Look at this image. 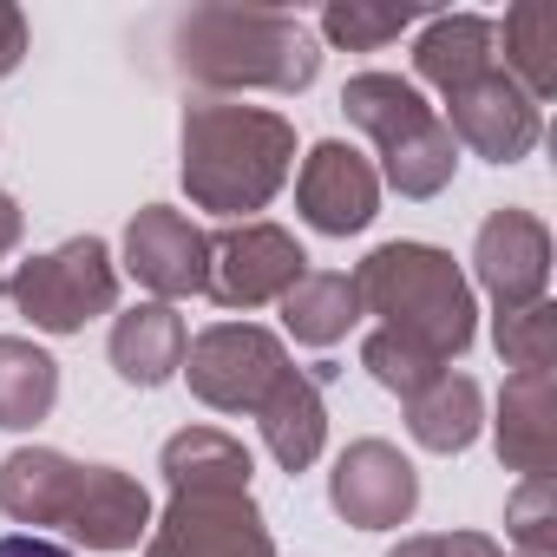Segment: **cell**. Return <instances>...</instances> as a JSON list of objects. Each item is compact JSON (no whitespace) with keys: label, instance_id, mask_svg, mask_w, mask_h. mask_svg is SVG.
Returning <instances> with one entry per match:
<instances>
[{"label":"cell","instance_id":"15","mask_svg":"<svg viewBox=\"0 0 557 557\" xmlns=\"http://www.w3.org/2000/svg\"><path fill=\"white\" fill-rule=\"evenodd\" d=\"M66 531L86 550H132L151 537V492L125 466H86L79 498L66 511Z\"/></svg>","mask_w":557,"mask_h":557},{"label":"cell","instance_id":"27","mask_svg":"<svg viewBox=\"0 0 557 557\" xmlns=\"http://www.w3.org/2000/svg\"><path fill=\"white\" fill-rule=\"evenodd\" d=\"M361 368H368L387 394H400V400H413L420 387H433V381L446 374L440 355H426L420 342H407V335H394V329H374V335L361 342Z\"/></svg>","mask_w":557,"mask_h":557},{"label":"cell","instance_id":"9","mask_svg":"<svg viewBox=\"0 0 557 557\" xmlns=\"http://www.w3.org/2000/svg\"><path fill=\"white\" fill-rule=\"evenodd\" d=\"M472 283L492 296V315L544 302L550 289V230L531 210H492L472 236Z\"/></svg>","mask_w":557,"mask_h":557},{"label":"cell","instance_id":"23","mask_svg":"<svg viewBox=\"0 0 557 557\" xmlns=\"http://www.w3.org/2000/svg\"><path fill=\"white\" fill-rule=\"evenodd\" d=\"M355 322H361V296H355V275H342V269H309L283 296V329L302 348H335V342H348Z\"/></svg>","mask_w":557,"mask_h":557},{"label":"cell","instance_id":"25","mask_svg":"<svg viewBox=\"0 0 557 557\" xmlns=\"http://www.w3.org/2000/svg\"><path fill=\"white\" fill-rule=\"evenodd\" d=\"M413 21H420V8H387V0H329V8H322V40H335L342 53H381Z\"/></svg>","mask_w":557,"mask_h":557},{"label":"cell","instance_id":"2","mask_svg":"<svg viewBox=\"0 0 557 557\" xmlns=\"http://www.w3.org/2000/svg\"><path fill=\"white\" fill-rule=\"evenodd\" d=\"M184 190L210 216H256L296 171V125L269 106L243 99H190L177 125Z\"/></svg>","mask_w":557,"mask_h":557},{"label":"cell","instance_id":"1","mask_svg":"<svg viewBox=\"0 0 557 557\" xmlns=\"http://www.w3.org/2000/svg\"><path fill=\"white\" fill-rule=\"evenodd\" d=\"M164 66L190 86H203V99H230V92H309L322 73V47L309 34L302 14L283 8H190L164 27Z\"/></svg>","mask_w":557,"mask_h":557},{"label":"cell","instance_id":"24","mask_svg":"<svg viewBox=\"0 0 557 557\" xmlns=\"http://www.w3.org/2000/svg\"><path fill=\"white\" fill-rule=\"evenodd\" d=\"M53 400H60V361L40 342L0 335V426L27 433L53 413Z\"/></svg>","mask_w":557,"mask_h":557},{"label":"cell","instance_id":"21","mask_svg":"<svg viewBox=\"0 0 557 557\" xmlns=\"http://www.w3.org/2000/svg\"><path fill=\"white\" fill-rule=\"evenodd\" d=\"M492 40H498V73L531 99L544 106L557 92V8L550 0H518L505 21H492Z\"/></svg>","mask_w":557,"mask_h":557},{"label":"cell","instance_id":"11","mask_svg":"<svg viewBox=\"0 0 557 557\" xmlns=\"http://www.w3.org/2000/svg\"><path fill=\"white\" fill-rule=\"evenodd\" d=\"M329 505L355 524V531H394L413 518L420 505V472L400 446L387 440H355L342 446L335 472H329Z\"/></svg>","mask_w":557,"mask_h":557},{"label":"cell","instance_id":"17","mask_svg":"<svg viewBox=\"0 0 557 557\" xmlns=\"http://www.w3.org/2000/svg\"><path fill=\"white\" fill-rule=\"evenodd\" d=\"M79 459H66L60 446H21L0 459V511L14 524H60L79 498Z\"/></svg>","mask_w":557,"mask_h":557},{"label":"cell","instance_id":"26","mask_svg":"<svg viewBox=\"0 0 557 557\" xmlns=\"http://www.w3.org/2000/svg\"><path fill=\"white\" fill-rule=\"evenodd\" d=\"M492 342H498V355H505L511 374H544L557 361V309H550V296L492 315Z\"/></svg>","mask_w":557,"mask_h":557},{"label":"cell","instance_id":"12","mask_svg":"<svg viewBox=\"0 0 557 557\" xmlns=\"http://www.w3.org/2000/svg\"><path fill=\"white\" fill-rule=\"evenodd\" d=\"M125 269L151 289V302H184L203 296V275H210V236L171 210V203H145L125 223Z\"/></svg>","mask_w":557,"mask_h":557},{"label":"cell","instance_id":"32","mask_svg":"<svg viewBox=\"0 0 557 557\" xmlns=\"http://www.w3.org/2000/svg\"><path fill=\"white\" fill-rule=\"evenodd\" d=\"M21 230H27V216H21V203L0 190V262H8L14 249H21Z\"/></svg>","mask_w":557,"mask_h":557},{"label":"cell","instance_id":"6","mask_svg":"<svg viewBox=\"0 0 557 557\" xmlns=\"http://www.w3.org/2000/svg\"><path fill=\"white\" fill-rule=\"evenodd\" d=\"M309 275V256L302 243L283 230V223H223L210 236V275H203V296L216 309H262V302H283L296 283Z\"/></svg>","mask_w":557,"mask_h":557},{"label":"cell","instance_id":"16","mask_svg":"<svg viewBox=\"0 0 557 557\" xmlns=\"http://www.w3.org/2000/svg\"><path fill=\"white\" fill-rule=\"evenodd\" d=\"M262 426V446L269 459L283 472H309L329 446V400H322V374H302V368H283V381H275L262 394V407L249 413Z\"/></svg>","mask_w":557,"mask_h":557},{"label":"cell","instance_id":"22","mask_svg":"<svg viewBox=\"0 0 557 557\" xmlns=\"http://www.w3.org/2000/svg\"><path fill=\"white\" fill-rule=\"evenodd\" d=\"M479 426H485V394H479V381L472 374H440L433 387H420L413 400H407V433L426 446V453H466L472 440H479Z\"/></svg>","mask_w":557,"mask_h":557},{"label":"cell","instance_id":"10","mask_svg":"<svg viewBox=\"0 0 557 557\" xmlns=\"http://www.w3.org/2000/svg\"><path fill=\"white\" fill-rule=\"evenodd\" d=\"M440 125L453 132V145L479 151L485 164H518V158H531L537 138H544V106H531V99L492 66L485 79L446 92V119H440Z\"/></svg>","mask_w":557,"mask_h":557},{"label":"cell","instance_id":"7","mask_svg":"<svg viewBox=\"0 0 557 557\" xmlns=\"http://www.w3.org/2000/svg\"><path fill=\"white\" fill-rule=\"evenodd\" d=\"M283 368H289V355H283V342H275L269 329H256V322H210L184 348L177 374L190 381V394L203 407H216V413H256L262 394L283 381Z\"/></svg>","mask_w":557,"mask_h":557},{"label":"cell","instance_id":"4","mask_svg":"<svg viewBox=\"0 0 557 557\" xmlns=\"http://www.w3.org/2000/svg\"><path fill=\"white\" fill-rule=\"evenodd\" d=\"M342 112L355 132L374 138L381 151V177L400 190V197H440L453 184V164H459V145L453 132L440 125V112L420 99L413 79L400 73H355L342 86Z\"/></svg>","mask_w":557,"mask_h":557},{"label":"cell","instance_id":"28","mask_svg":"<svg viewBox=\"0 0 557 557\" xmlns=\"http://www.w3.org/2000/svg\"><path fill=\"white\" fill-rule=\"evenodd\" d=\"M505 557H557V479H524L505 498Z\"/></svg>","mask_w":557,"mask_h":557},{"label":"cell","instance_id":"8","mask_svg":"<svg viewBox=\"0 0 557 557\" xmlns=\"http://www.w3.org/2000/svg\"><path fill=\"white\" fill-rule=\"evenodd\" d=\"M145 557H275V531L249 492H171Z\"/></svg>","mask_w":557,"mask_h":557},{"label":"cell","instance_id":"13","mask_svg":"<svg viewBox=\"0 0 557 557\" xmlns=\"http://www.w3.org/2000/svg\"><path fill=\"white\" fill-rule=\"evenodd\" d=\"M296 203H302V223L322 230V236H355L374 223L381 210V171L342 145V138H322L309 158H302V177H296Z\"/></svg>","mask_w":557,"mask_h":557},{"label":"cell","instance_id":"14","mask_svg":"<svg viewBox=\"0 0 557 557\" xmlns=\"http://www.w3.org/2000/svg\"><path fill=\"white\" fill-rule=\"evenodd\" d=\"M492 440H498L505 472H524V479H550L557 472V374L550 368L505 381Z\"/></svg>","mask_w":557,"mask_h":557},{"label":"cell","instance_id":"31","mask_svg":"<svg viewBox=\"0 0 557 557\" xmlns=\"http://www.w3.org/2000/svg\"><path fill=\"white\" fill-rule=\"evenodd\" d=\"M0 557H73V550L40 531H14V537H0Z\"/></svg>","mask_w":557,"mask_h":557},{"label":"cell","instance_id":"18","mask_svg":"<svg viewBox=\"0 0 557 557\" xmlns=\"http://www.w3.org/2000/svg\"><path fill=\"white\" fill-rule=\"evenodd\" d=\"M184 348H190V329H184V315H177L171 302H138V309H125V315L112 322V342H106L112 374H119L125 387H164V381L184 368Z\"/></svg>","mask_w":557,"mask_h":557},{"label":"cell","instance_id":"19","mask_svg":"<svg viewBox=\"0 0 557 557\" xmlns=\"http://www.w3.org/2000/svg\"><path fill=\"white\" fill-rule=\"evenodd\" d=\"M492 66H498V40H492L485 14H433L413 40V73L426 86H440V99L485 79Z\"/></svg>","mask_w":557,"mask_h":557},{"label":"cell","instance_id":"30","mask_svg":"<svg viewBox=\"0 0 557 557\" xmlns=\"http://www.w3.org/2000/svg\"><path fill=\"white\" fill-rule=\"evenodd\" d=\"M21 60H27V14L14 0H0V79H8Z\"/></svg>","mask_w":557,"mask_h":557},{"label":"cell","instance_id":"5","mask_svg":"<svg viewBox=\"0 0 557 557\" xmlns=\"http://www.w3.org/2000/svg\"><path fill=\"white\" fill-rule=\"evenodd\" d=\"M0 296L40 335H79L86 322L119 309V262L106 236H73L47 256H27L14 275H0Z\"/></svg>","mask_w":557,"mask_h":557},{"label":"cell","instance_id":"20","mask_svg":"<svg viewBox=\"0 0 557 557\" xmlns=\"http://www.w3.org/2000/svg\"><path fill=\"white\" fill-rule=\"evenodd\" d=\"M158 472H164L171 492H249L256 459H249V446H243L236 433H223V426H184V433L164 440Z\"/></svg>","mask_w":557,"mask_h":557},{"label":"cell","instance_id":"3","mask_svg":"<svg viewBox=\"0 0 557 557\" xmlns=\"http://www.w3.org/2000/svg\"><path fill=\"white\" fill-rule=\"evenodd\" d=\"M361 315H381V329L420 342L440 361H459L479 342V302L459 262L440 243H381L355 269Z\"/></svg>","mask_w":557,"mask_h":557},{"label":"cell","instance_id":"29","mask_svg":"<svg viewBox=\"0 0 557 557\" xmlns=\"http://www.w3.org/2000/svg\"><path fill=\"white\" fill-rule=\"evenodd\" d=\"M387 557H505V544L485 531H420V537H400Z\"/></svg>","mask_w":557,"mask_h":557}]
</instances>
